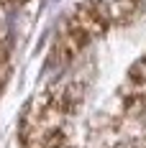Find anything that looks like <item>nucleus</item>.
Masks as SVG:
<instances>
[]
</instances>
